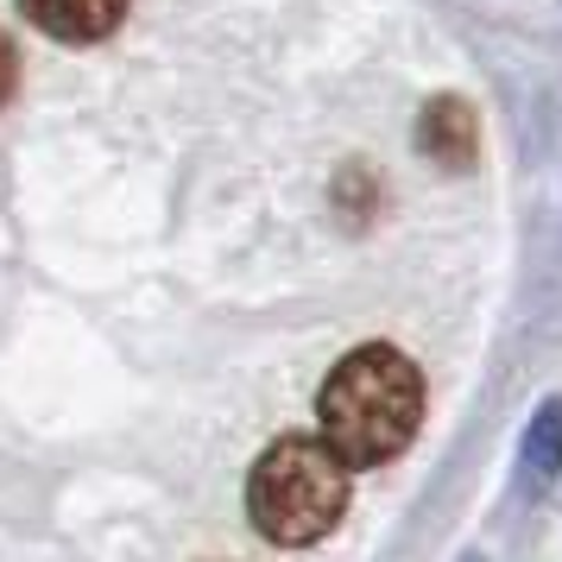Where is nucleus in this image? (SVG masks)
<instances>
[{"label": "nucleus", "mask_w": 562, "mask_h": 562, "mask_svg": "<svg viewBox=\"0 0 562 562\" xmlns=\"http://www.w3.org/2000/svg\"><path fill=\"white\" fill-rule=\"evenodd\" d=\"M417 417H424V373L385 341L355 348L316 392L323 442L348 468H380V461L405 456V442L417 436Z\"/></svg>", "instance_id": "obj_1"}, {"label": "nucleus", "mask_w": 562, "mask_h": 562, "mask_svg": "<svg viewBox=\"0 0 562 562\" xmlns=\"http://www.w3.org/2000/svg\"><path fill=\"white\" fill-rule=\"evenodd\" d=\"M348 512V461L335 456L323 436H284L259 456L247 481V518L266 543L304 550L341 525Z\"/></svg>", "instance_id": "obj_2"}, {"label": "nucleus", "mask_w": 562, "mask_h": 562, "mask_svg": "<svg viewBox=\"0 0 562 562\" xmlns=\"http://www.w3.org/2000/svg\"><path fill=\"white\" fill-rule=\"evenodd\" d=\"M417 146H424L436 165L468 171L474 153H481V121H474V108L461 102V95H436V102L424 108V121H417Z\"/></svg>", "instance_id": "obj_3"}, {"label": "nucleus", "mask_w": 562, "mask_h": 562, "mask_svg": "<svg viewBox=\"0 0 562 562\" xmlns=\"http://www.w3.org/2000/svg\"><path fill=\"white\" fill-rule=\"evenodd\" d=\"M26 7V20L38 32H52L64 45H95L108 32L121 26V13H127V0H20Z\"/></svg>", "instance_id": "obj_4"}, {"label": "nucleus", "mask_w": 562, "mask_h": 562, "mask_svg": "<svg viewBox=\"0 0 562 562\" xmlns=\"http://www.w3.org/2000/svg\"><path fill=\"white\" fill-rule=\"evenodd\" d=\"M518 468H525V486H550L562 474V398H543L525 430V449H518Z\"/></svg>", "instance_id": "obj_5"}, {"label": "nucleus", "mask_w": 562, "mask_h": 562, "mask_svg": "<svg viewBox=\"0 0 562 562\" xmlns=\"http://www.w3.org/2000/svg\"><path fill=\"white\" fill-rule=\"evenodd\" d=\"M13 82H20V57H13V45H7V32H0V102L13 95Z\"/></svg>", "instance_id": "obj_6"}]
</instances>
